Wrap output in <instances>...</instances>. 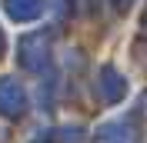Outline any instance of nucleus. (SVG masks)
<instances>
[{
    "mask_svg": "<svg viewBox=\"0 0 147 143\" xmlns=\"http://www.w3.org/2000/svg\"><path fill=\"white\" fill-rule=\"evenodd\" d=\"M17 60L24 70H44L47 60H50V37L44 33V30H37V33H27V37H20V43H17Z\"/></svg>",
    "mask_w": 147,
    "mask_h": 143,
    "instance_id": "f257e3e1",
    "label": "nucleus"
},
{
    "mask_svg": "<svg viewBox=\"0 0 147 143\" xmlns=\"http://www.w3.org/2000/svg\"><path fill=\"white\" fill-rule=\"evenodd\" d=\"M24 110H27V93H24V87H20L13 77H3V80H0V116L17 120V116H24Z\"/></svg>",
    "mask_w": 147,
    "mask_h": 143,
    "instance_id": "f03ea898",
    "label": "nucleus"
},
{
    "mask_svg": "<svg viewBox=\"0 0 147 143\" xmlns=\"http://www.w3.org/2000/svg\"><path fill=\"white\" fill-rule=\"evenodd\" d=\"M97 87H100V97L107 100V103H117V100L124 97L127 83H124V77H120L114 67H104V70H100V80H97Z\"/></svg>",
    "mask_w": 147,
    "mask_h": 143,
    "instance_id": "7ed1b4c3",
    "label": "nucleus"
},
{
    "mask_svg": "<svg viewBox=\"0 0 147 143\" xmlns=\"http://www.w3.org/2000/svg\"><path fill=\"white\" fill-rule=\"evenodd\" d=\"M3 10H7L13 20L27 23V20H37V17H40L44 0H3Z\"/></svg>",
    "mask_w": 147,
    "mask_h": 143,
    "instance_id": "20e7f679",
    "label": "nucleus"
},
{
    "mask_svg": "<svg viewBox=\"0 0 147 143\" xmlns=\"http://www.w3.org/2000/svg\"><path fill=\"white\" fill-rule=\"evenodd\" d=\"M3 50H7V37H3V30H0V57H3Z\"/></svg>",
    "mask_w": 147,
    "mask_h": 143,
    "instance_id": "39448f33",
    "label": "nucleus"
},
{
    "mask_svg": "<svg viewBox=\"0 0 147 143\" xmlns=\"http://www.w3.org/2000/svg\"><path fill=\"white\" fill-rule=\"evenodd\" d=\"M127 3H130V0H117V7H127Z\"/></svg>",
    "mask_w": 147,
    "mask_h": 143,
    "instance_id": "423d86ee",
    "label": "nucleus"
},
{
    "mask_svg": "<svg viewBox=\"0 0 147 143\" xmlns=\"http://www.w3.org/2000/svg\"><path fill=\"white\" fill-rule=\"evenodd\" d=\"M0 143H3V130H0Z\"/></svg>",
    "mask_w": 147,
    "mask_h": 143,
    "instance_id": "0eeeda50",
    "label": "nucleus"
}]
</instances>
